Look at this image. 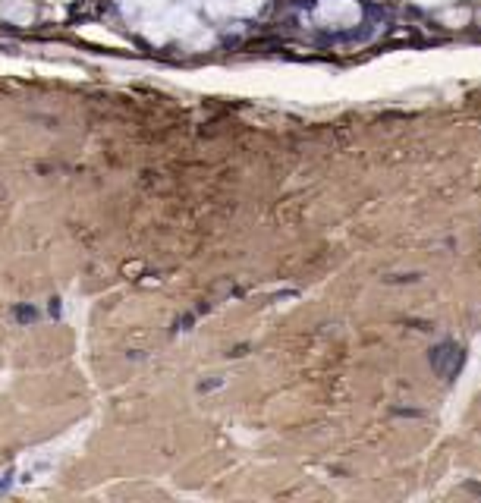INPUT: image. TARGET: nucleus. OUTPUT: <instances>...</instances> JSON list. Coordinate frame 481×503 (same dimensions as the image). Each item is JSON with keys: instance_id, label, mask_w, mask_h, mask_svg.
<instances>
[{"instance_id": "f257e3e1", "label": "nucleus", "mask_w": 481, "mask_h": 503, "mask_svg": "<svg viewBox=\"0 0 481 503\" xmlns=\"http://www.w3.org/2000/svg\"><path fill=\"white\" fill-rule=\"evenodd\" d=\"M318 16L324 19V23H349V19L359 16V10H355L349 0H324V4L318 6Z\"/></svg>"}, {"instance_id": "f03ea898", "label": "nucleus", "mask_w": 481, "mask_h": 503, "mask_svg": "<svg viewBox=\"0 0 481 503\" xmlns=\"http://www.w3.org/2000/svg\"><path fill=\"white\" fill-rule=\"evenodd\" d=\"M123 6H126V13L129 16H136V19H148V16H155V13L164 10V0H123Z\"/></svg>"}]
</instances>
